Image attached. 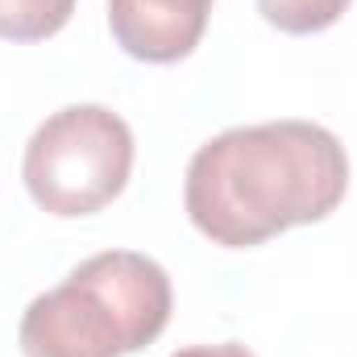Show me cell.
<instances>
[{
    "label": "cell",
    "instance_id": "5b68a950",
    "mask_svg": "<svg viewBox=\"0 0 357 357\" xmlns=\"http://www.w3.org/2000/svg\"><path fill=\"white\" fill-rule=\"evenodd\" d=\"M75 13V0H0V38L46 42Z\"/></svg>",
    "mask_w": 357,
    "mask_h": 357
},
{
    "label": "cell",
    "instance_id": "3957f363",
    "mask_svg": "<svg viewBox=\"0 0 357 357\" xmlns=\"http://www.w3.org/2000/svg\"><path fill=\"white\" fill-rule=\"evenodd\" d=\"M133 171V129L104 104H71L46 116L29 146L21 178L50 216H91L112 204Z\"/></svg>",
    "mask_w": 357,
    "mask_h": 357
},
{
    "label": "cell",
    "instance_id": "8992f818",
    "mask_svg": "<svg viewBox=\"0 0 357 357\" xmlns=\"http://www.w3.org/2000/svg\"><path fill=\"white\" fill-rule=\"evenodd\" d=\"M354 0H258V13L282 33H320L345 17Z\"/></svg>",
    "mask_w": 357,
    "mask_h": 357
},
{
    "label": "cell",
    "instance_id": "7a4b0ae2",
    "mask_svg": "<svg viewBox=\"0 0 357 357\" xmlns=\"http://www.w3.org/2000/svg\"><path fill=\"white\" fill-rule=\"evenodd\" d=\"M171 278L146 254L104 250L38 295L21 316L25 357H125L162 337Z\"/></svg>",
    "mask_w": 357,
    "mask_h": 357
},
{
    "label": "cell",
    "instance_id": "6da1fadb",
    "mask_svg": "<svg viewBox=\"0 0 357 357\" xmlns=\"http://www.w3.org/2000/svg\"><path fill=\"white\" fill-rule=\"evenodd\" d=\"M349 191V158L333 129L312 121L237 125L204 142L183 178L191 225L225 245L250 250L324 220Z\"/></svg>",
    "mask_w": 357,
    "mask_h": 357
},
{
    "label": "cell",
    "instance_id": "52a82bcc",
    "mask_svg": "<svg viewBox=\"0 0 357 357\" xmlns=\"http://www.w3.org/2000/svg\"><path fill=\"white\" fill-rule=\"evenodd\" d=\"M171 357H254L245 345H237V341H225V345H187V349H178Z\"/></svg>",
    "mask_w": 357,
    "mask_h": 357
},
{
    "label": "cell",
    "instance_id": "277c9868",
    "mask_svg": "<svg viewBox=\"0 0 357 357\" xmlns=\"http://www.w3.org/2000/svg\"><path fill=\"white\" fill-rule=\"evenodd\" d=\"M212 0H108L116 46L142 63L187 59L208 29Z\"/></svg>",
    "mask_w": 357,
    "mask_h": 357
}]
</instances>
